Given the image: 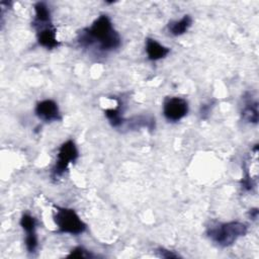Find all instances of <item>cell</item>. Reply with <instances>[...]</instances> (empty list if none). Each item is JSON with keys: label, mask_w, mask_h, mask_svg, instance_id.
Instances as JSON below:
<instances>
[{"label": "cell", "mask_w": 259, "mask_h": 259, "mask_svg": "<svg viewBox=\"0 0 259 259\" xmlns=\"http://www.w3.org/2000/svg\"><path fill=\"white\" fill-rule=\"evenodd\" d=\"M19 224L23 229V231L25 232L24 244H25L26 250L29 253H34L38 246V240L36 235V226H37L36 219L30 213L24 212L20 218Z\"/></svg>", "instance_id": "cell-7"}, {"label": "cell", "mask_w": 259, "mask_h": 259, "mask_svg": "<svg viewBox=\"0 0 259 259\" xmlns=\"http://www.w3.org/2000/svg\"><path fill=\"white\" fill-rule=\"evenodd\" d=\"M249 215L252 220H256L258 218V208H252L249 210Z\"/></svg>", "instance_id": "cell-15"}, {"label": "cell", "mask_w": 259, "mask_h": 259, "mask_svg": "<svg viewBox=\"0 0 259 259\" xmlns=\"http://www.w3.org/2000/svg\"><path fill=\"white\" fill-rule=\"evenodd\" d=\"M54 222L57 227V232L60 234L80 235L87 229V225L81 220L78 213L73 208L54 205Z\"/></svg>", "instance_id": "cell-3"}, {"label": "cell", "mask_w": 259, "mask_h": 259, "mask_svg": "<svg viewBox=\"0 0 259 259\" xmlns=\"http://www.w3.org/2000/svg\"><path fill=\"white\" fill-rule=\"evenodd\" d=\"M157 252L159 253V256L162 257V258H178L179 255L178 254H175L173 251H170V250H167L165 248H158Z\"/></svg>", "instance_id": "cell-14"}, {"label": "cell", "mask_w": 259, "mask_h": 259, "mask_svg": "<svg viewBox=\"0 0 259 259\" xmlns=\"http://www.w3.org/2000/svg\"><path fill=\"white\" fill-rule=\"evenodd\" d=\"M105 116L107 117V119L109 120L110 124L113 127H119L123 124L124 119L122 117L121 114V110H120V104H118L117 107L115 108H108L104 111Z\"/></svg>", "instance_id": "cell-12"}, {"label": "cell", "mask_w": 259, "mask_h": 259, "mask_svg": "<svg viewBox=\"0 0 259 259\" xmlns=\"http://www.w3.org/2000/svg\"><path fill=\"white\" fill-rule=\"evenodd\" d=\"M145 48H146L145 50H146L147 57L150 61H158V60L164 59L170 53L169 48L163 46L158 40L152 37L146 38Z\"/></svg>", "instance_id": "cell-10"}, {"label": "cell", "mask_w": 259, "mask_h": 259, "mask_svg": "<svg viewBox=\"0 0 259 259\" xmlns=\"http://www.w3.org/2000/svg\"><path fill=\"white\" fill-rule=\"evenodd\" d=\"M191 25H192V18L190 15L186 14L179 20H171L168 23L167 27L170 34L174 36H179L187 32V30L190 28Z\"/></svg>", "instance_id": "cell-11"}, {"label": "cell", "mask_w": 259, "mask_h": 259, "mask_svg": "<svg viewBox=\"0 0 259 259\" xmlns=\"http://www.w3.org/2000/svg\"><path fill=\"white\" fill-rule=\"evenodd\" d=\"M82 48H94L101 53L117 50L121 45V37L115 30L107 14H100L90 26L83 28L77 37Z\"/></svg>", "instance_id": "cell-1"}, {"label": "cell", "mask_w": 259, "mask_h": 259, "mask_svg": "<svg viewBox=\"0 0 259 259\" xmlns=\"http://www.w3.org/2000/svg\"><path fill=\"white\" fill-rule=\"evenodd\" d=\"M78 156L79 152L75 142L73 140H68L64 142L58 150L56 162L51 172L52 178L57 180L62 177L68 170L69 165L71 163H74L78 159Z\"/></svg>", "instance_id": "cell-4"}, {"label": "cell", "mask_w": 259, "mask_h": 259, "mask_svg": "<svg viewBox=\"0 0 259 259\" xmlns=\"http://www.w3.org/2000/svg\"><path fill=\"white\" fill-rule=\"evenodd\" d=\"M188 112V102L181 97H166L163 102V114L168 121L176 122Z\"/></svg>", "instance_id": "cell-5"}, {"label": "cell", "mask_w": 259, "mask_h": 259, "mask_svg": "<svg viewBox=\"0 0 259 259\" xmlns=\"http://www.w3.org/2000/svg\"><path fill=\"white\" fill-rule=\"evenodd\" d=\"M241 115L247 122L254 124L258 122V101L253 98L251 92H246L243 97Z\"/></svg>", "instance_id": "cell-9"}, {"label": "cell", "mask_w": 259, "mask_h": 259, "mask_svg": "<svg viewBox=\"0 0 259 259\" xmlns=\"http://www.w3.org/2000/svg\"><path fill=\"white\" fill-rule=\"evenodd\" d=\"M35 115L45 122L59 121L62 119L58 103L53 99H45L36 103L34 108Z\"/></svg>", "instance_id": "cell-8"}, {"label": "cell", "mask_w": 259, "mask_h": 259, "mask_svg": "<svg viewBox=\"0 0 259 259\" xmlns=\"http://www.w3.org/2000/svg\"><path fill=\"white\" fill-rule=\"evenodd\" d=\"M68 258H92L94 257L88 250L84 249L81 246H78L76 248H74L69 255L67 256Z\"/></svg>", "instance_id": "cell-13"}, {"label": "cell", "mask_w": 259, "mask_h": 259, "mask_svg": "<svg viewBox=\"0 0 259 259\" xmlns=\"http://www.w3.org/2000/svg\"><path fill=\"white\" fill-rule=\"evenodd\" d=\"M31 25L36 31V38L39 46L48 50H53L60 46L57 38V29L52 21Z\"/></svg>", "instance_id": "cell-6"}, {"label": "cell", "mask_w": 259, "mask_h": 259, "mask_svg": "<svg viewBox=\"0 0 259 259\" xmlns=\"http://www.w3.org/2000/svg\"><path fill=\"white\" fill-rule=\"evenodd\" d=\"M247 232V225L238 221L214 223L209 225L206 229L207 237L221 248L232 246L239 238L244 237Z\"/></svg>", "instance_id": "cell-2"}]
</instances>
